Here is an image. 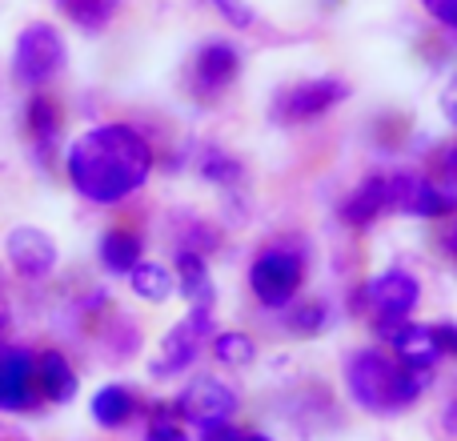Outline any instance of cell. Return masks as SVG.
<instances>
[{
  "instance_id": "6da1fadb",
  "label": "cell",
  "mask_w": 457,
  "mask_h": 441,
  "mask_svg": "<svg viewBox=\"0 0 457 441\" xmlns=\"http://www.w3.org/2000/svg\"><path fill=\"white\" fill-rule=\"evenodd\" d=\"M153 173V149L129 125H96L69 149V181L93 205H112L137 193Z\"/></svg>"
},
{
  "instance_id": "7a4b0ae2",
  "label": "cell",
  "mask_w": 457,
  "mask_h": 441,
  "mask_svg": "<svg viewBox=\"0 0 457 441\" xmlns=\"http://www.w3.org/2000/svg\"><path fill=\"white\" fill-rule=\"evenodd\" d=\"M345 386L365 413H402L421 397L426 373L394 362L381 349H357L345 362Z\"/></svg>"
},
{
  "instance_id": "3957f363",
  "label": "cell",
  "mask_w": 457,
  "mask_h": 441,
  "mask_svg": "<svg viewBox=\"0 0 457 441\" xmlns=\"http://www.w3.org/2000/svg\"><path fill=\"white\" fill-rule=\"evenodd\" d=\"M64 61H69V53H64V37L48 21H32L29 29L16 37L12 72H16L21 85H29V88L48 85V80L64 69Z\"/></svg>"
},
{
  "instance_id": "277c9868",
  "label": "cell",
  "mask_w": 457,
  "mask_h": 441,
  "mask_svg": "<svg viewBox=\"0 0 457 441\" xmlns=\"http://www.w3.org/2000/svg\"><path fill=\"white\" fill-rule=\"evenodd\" d=\"M301 281H305V265H301L297 253L289 249H265L249 269V285L253 297L269 309H285L297 297Z\"/></svg>"
},
{
  "instance_id": "5b68a950",
  "label": "cell",
  "mask_w": 457,
  "mask_h": 441,
  "mask_svg": "<svg viewBox=\"0 0 457 441\" xmlns=\"http://www.w3.org/2000/svg\"><path fill=\"white\" fill-rule=\"evenodd\" d=\"M349 96V85L337 77H317V80H301V85L285 88L273 104V121L277 125H305L317 121L321 112H329L333 104H341Z\"/></svg>"
},
{
  "instance_id": "8992f818",
  "label": "cell",
  "mask_w": 457,
  "mask_h": 441,
  "mask_svg": "<svg viewBox=\"0 0 457 441\" xmlns=\"http://www.w3.org/2000/svg\"><path fill=\"white\" fill-rule=\"evenodd\" d=\"M209 329H213V309H189V317L185 321H177L173 329L165 333V341H161V357H153L149 373L153 378H173V373L189 370V362L201 354V345H205Z\"/></svg>"
},
{
  "instance_id": "52a82bcc",
  "label": "cell",
  "mask_w": 457,
  "mask_h": 441,
  "mask_svg": "<svg viewBox=\"0 0 457 441\" xmlns=\"http://www.w3.org/2000/svg\"><path fill=\"white\" fill-rule=\"evenodd\" d=\"M173 410L181 413L185 421H197V426L228 421L237 413V394H233V386H225L221 378H193L189 386L177 394Z\"/></svg>"
},
{
  "instance_id": "ba28073f",
  "label": "cell",
  "mask_w": 457,
  "mask_h": 441,
  "mask_svg": "<svg viewBox=\"0 0 457 441\" xmlns=\"http://www.w3.org/2000/svg\"><path fill=\"white\" fill-rule=\"evenodd\" d=\"M361 301L373 309V317H410L421 301V285L410 269H386L361 285Z\"/></svg>"
},
{
  "instance_id": "9c48e42d",
  "label": "cell",
  "mask_w": 457,
  "mask_h": 441,
  "mask_svg": "<svg viewBox=\"0 0 457 441\" xmlns=\"http://www.w3.org/2000/svg\"><path fill=\"white\" fill-rule=\"evenodd\" d=\"M237 72H241L237 48L225 45V40H213V45H205L197 53V61H193V72H189L193 96H197V101H213V96H221L225 88L233 85Z\"/></svg>"
},
{
  "instance_id": "30bf717a",
  "label": "cell",
  "mask_w": 457,
  "mask_h": 441,
  "mask_svg": "<svg viewBox=\"0 0 457 441\" xmlns=\"http://www.w3.org/2000/svg\"><path fill=\"white\" fill-rule=\"evenodd\" d=\"M4 253H8V261H12L16 273L29 277V281H40V277H48L56 269V245L45 229L16 225L12 233H8Z\"/></svg>"
},
{
  "instance_id": "8fae6325",
  "label": "cell",
  "mask_w": 457,
  "mask_h": 441,
  "mask_svg": "<svg viewBox=\"0 0 457 441\" xmlns=\"http://www.w3.org/2000/svg\"><path fill=\"white\" fill-rule=\"evenodd\" d=\"M453 205L457 201L450 197L445 189H437V185H429V181H421V177H394L389 181V209H402V213H410V217H445V213H453Z\"/></svg>"
},
{
  "instance_id": "7c38bea8",
  "label": "cell",
  "mask_w": 457,
  "mask_h": 441,
  "mask_svg": "<svg viewBox=\"0 0 457 441\" xmlns=\"http://www.w3.org/2000/svg\"><path fill=\"white\" fill-rule=\"evenodd\" d=\"M37 357L24 349H0V410H29L37 402Z\"/></svg>"
},
{
  "instance_id": "4fadbf2b",
  "label": "cell",
  "mask_w": 457,
  "mask_h": 441,
  "mask_svg": "<svg viewBox=\"0 0 457 441\" xmlns=\"http://www.w3.org/2000/svg\"><path fill=\"white\" fill-rule=\"evenodd\" d=\"M389 345H394L397 362L410 365V370H421V373H429L445 357L442 341H437V333L429 329V325H405V329L397 333Z\"/></svg>"
},
{
  "instance_id": "5bb4252c",
  "label": "cell",
  "mask_w": 457,
  "mask_h": 441,
  "mask_svg": "<svg viewBox=\"0 0 457 441\" xmlns=\"http://www.w3.org/2000/svg\"><path fill=\"white\" fill-rule=\"evenodd\" d=\"M386 209H389V181L386 177H370V181H361L345 197L341 217H345L353 229H365L370 220H378L381 213H386Z\"/></svg>"
},
{
  "instance_id": "9a60e30c",
  "label": "cell",
  "mask_w": 457,
  "mask_h": 441,
  "mask_svg": "<svg viewBox=\"0 0 457 441\" xmlns=\"http://www.w3.org/2000/svg\"><path fill=\"white\" fill-rule=\"evenodd\" d=\"M37 389L48 402H72L77 397V373L61 354H40L37 357Z\"/></svg>"
},
{
  "instance_id": "2e32d148",
  "label": "cell",
  "mask_w": 457,
  "mask_h": 441,
  "mask_svg": "<svg viewBox=\"0 0 457 441\" xmlns=\"http://www.w3.org/2000/svg\"><path fill=\"white\" fill-rule=\"evenodd\" d=\"M177 273H181V289L193 305L213 309V277H209V269H205V261H201L197 249H181V257H177Z\"/></svg>"
},
{
  "instance_id": "e0dca14e",
  "label": "cell",
  "mask_w": 457,
  "mask_h": 441,
  "mask_svg": "<svg viewBox=\"0 0 457 441\" xmlns=\"http://www.w3.org/2000/svg\"><path fill=\"white\" fill-rule=\"evenodd\" d=\"M101 261L109 273H133L141 265V237L133 229H109L101 241Z\"/></svg>"
},
{
  "instance_id": "ac0fdd59",
  "label": "cell",
  "mask_w": 457,
  "mask_h": 441,
  "mask_svg": "<svg viewBox=\"0 0 457 441\" xmlns=\"http://www.w3.org/2000/svg\"><path fill=\"white\" fill-rule=\"evenodd\" d=\"M133 410H137V402H133V394H129L125 386H104V389H96L93 394V418L101 421L104 429L125 426V421L133 418Z\"/></svg>"
},
{
  "instance_id": "d6986e66",
  "label": "cell",
  "mask_w": 457,
  "mask_h": 441,
  "mask_svg": "<svg viewBox=\"0 0 457 441\" xmlns=\"http://www.w3.org/2000/svg\"><path fill=\"white\" fill-rule=\"evenodd\" d=\"M129 281H133L137 297H145V301H165V297H173V289H177L173 273H169L165 265H153V261L137 265L133 273H129Z\"/></svg>"
},
{
  "instance_id": "ffe728a7",
  "label": "cell",
  "mask_w": 457,
  "mask_h": 441,
  "mask_svg": "<svg viewBox=\"0 0 457 441\" xmlns=\"http://www.w3.org/2000/svg\"><path fill=\"white\" fill-rule=\"evenodd\" d=\"M56 8H61L72 24H80L85 32H96V29H104V24L112 21L117 0H56Z\"/></svg>"
},
{
  "instance_id": "44dd1931",
  "label": "cell",
  "mask_w": 457,
  "mask_h": 441,
  "mask_svg": "<svg viewBox=\"0 0 457 441\" xmlns=\"http://www.w3.org/2000/svg\"><path fill=\"white\" fill-rule=\"evenodd\" d=\"M24 125L37 141H53V133L61 129V109L53 104V96H32L29 112H24Z\"/></svg>"
},
{
  "instance_id": "7402d4cb",
  "label": "cell",
  "mask_w": 457,
  "mask_h": 441,
  "mask_svg": "<svg viewBox=\"0 0 457 441\" xmlns=\"http://www.w3.org/2000/svg\"><path fill=\"white\" fill-rule=\"evenodd\" d=\"M213 354L221 365H249L253 357H257V345H253L249 333H217Z\"/></svg>"
},
{
  "instance_id": "603a6c76",
  "label": "cell",
  "mask_w": 457,
  "mask_h": 441,
  "mask_svg": "<svg viewBox=\"0 0 457 441\" xmlns=\"http://www.w3.org/2000/svg\"><path fill=\"white\" fill-rule=\"evenodd\" d=\"M201 173L209 177V181H217V185H233V181H241V165H237L233 157H225V153H205V161H201Z\"/></svg>"
},
{
  "instance_id": "cb8c5ba5",
  "label": "cell",
  "mask_w": 457,
  "mask_h": 441,
  "mask_svg": "<svg viewBox=\"0 0 457 441\" xmlns=\"http://www.w3.org/2000/svg\"><path fill=\"white\" fill-rule=\"evenodd\" d=\"M325 317H329V309H325L321 301H309V305H301L297 313L289 317V325H293V333H321Z\"/></svg>"
},
{
  "instance_id": "d4e9b609",
  "label": "cell",
  "mask_w": 457,
  "mask_h": 441,
  "mask_svg": "<svg viewBox=\"0 0 457 441\" xmlns=\"http://www.w3.org/2000/svg\"><path fill=\"white\" fill-rule=\"evenodd\" d=\"M421 8L450 32V40L457 45V0H421Z\"/></svg>"
},
{
  "instance_id": "484cf974",
  "label": "cell",
  "mask_w": 457,
  "mask_h": 441,
  "mask_svg": "<svg viewBox=\"0 0 457 441\" xmlns=\"http://www.w3.org/2000/svg\"><path fill=\"white\" fill-rule=\"evenodd\" d=\"M209 4H213L233 29H249L253 24V8L245 4V0H209Z\"/></svg>"
},
{
  "instance_id": "4316f807",
  "label": "cell",
  "mask_w": 457,
  "mask_h": 441,
  "mask_svg": "<svg viewBox=\"0 0 457 441\" xmlns=\"http://www.w3.org/2000/svg\"><path fill=\"white\" fill-rule=\"evenodd\" d=\"M145 441H193V437L185 434L181 426H173V421H153L149 434H145Z\"/></svg>"
},
{
  "instance_id": "83f0119b",
  "label": "cell",
  "mask_w": 457,
  "mask_h": 441,
  "mask_svg": "<svg viewBox=\"0 0 457 441\" xmlns=\"http://www.w3.org/2000/svg\"><path fill=\"white\" fill-rule=\"evenodd\" d=\"M201 441H245L237 434L233 421H209V426H201Z\"/></svg>"
},
{
  "instance_id": "f1b7e54d",
  "label": "cell",
  "mask_w": 457,
  "mask_h": 441,
  "mask_svg": "<svg viewBox=\"0 0 457 441\" xmlns=\"http://www.w3.org/2000/svg\"><path fill=\"white\" fill-rule=\"evenodd\" d=\"M434 333H437V341H442V349H445V357H457V325H434Z\"/></svg>"
},
{
  "instance_id": "f546056e",
  "label": "cell",
  "mask_w": 457,
  "mask_h": 441,
  "mask_svg": "<svg viewBox=\"0 0 457 441\" xmlns=\"http://www.w3.org/2000/svg\"><path fill=\"white\" fill-rule=\"evenodd\" d=\"M442 112H445V121L457 129V77L445 85V93H442Z\"/></svg>"
},
{
  "instance_id": "4dcf8cb0",
  "label": "cell",
  "mask_w": 457,
  "mask_h": 441,
  "mask_svg": "<svg viewBox=\"0 0 457 441\" xmlns=\"http://www.w3.org/2000/svg\"><path fill=\"white\" fill-rule=\"evenodd\" d=\"M445 429H450V434L457 437V397L450 402V410H445Z\"/></svg>"
},
{
  "instance_id": "1f68e13d",
  "label": "cell",
  "mask_w": 457,
  "mask_h": 441,
  "mask_svg": "<svg viewBox=\"0 0 457 441\" xmlns=\"http://www.w3.org/2000/svg\"><path fill=\"white\" fill-rule=\"evenodd\" d=\"M445 169H450V177H453V181H457V145H453V149H450V153H445Z\"/></svg>"
},
{
  "instance_id": "d6a6232c",
  "label": "cell",
  "mask_w": 457,
  "mask_h": 441,
  "mask_svg": "<svg viewBox=\"0 0 457 441\" xmlns=\"http://www.w3.org/2000/svg\"><path fill=\"white\" fill-rule=\"evenodd\" d=\"M450 249H453V253H457V225H453V229H450Z\"/></svg>"
},
{
  "instance_id": "836d02e7",
  "label": "cell",
  "mask_w": 457,
  "mask_h": 441,
  "mask_svg": "<svg viewBox=\"0 0 457 441\" xmlns=\"http://www.w3.org/2000/svg\"><path fill=\"white\" fill-rule=\"evenodd\" d=\"M245 441H269V437H261V434H253V437H245Z\"/></svg>"
}]
</instances>
